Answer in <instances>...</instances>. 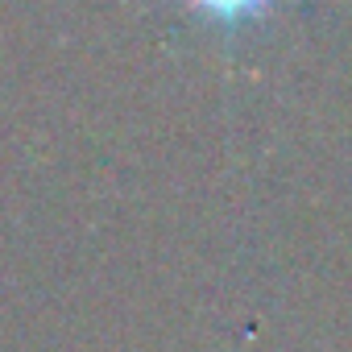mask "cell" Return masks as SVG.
<instances>
[{
	"instance_id": "obj_1",
	"label": "cell",
	"mask_w": 352,
	"mask_h": 352,
	"mask_svg": "<svg viewBox=\"0 0 352 352\" xmlns=\"http://www.w3.org/2000/svg\"><path fill=\"white\" fill-rule=\"evenodd\" d=\"M274 0H187V9H195L199 17L216 21V25H245V21H257L261 13H270Z\"/></svg>"
}]
</instances>
